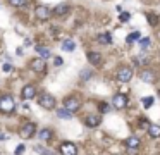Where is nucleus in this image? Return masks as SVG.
Wrapping results in <instances>:
<instances>
[{"mask_svg": "<svg viewBox=\"0 0 160 155\" xmlns=\"http://www.w3.org/2000/svg\"><path fill=\"white\" fill-rule=\"evenodd\" d=\"M5 138H7L5 134H0V140H5Z\"/></svg>", "mask_w": 160, "mask_h": 155, "instance_id": "35", "label": "nucleus"}, {"mask_svg": "<svg viewBox=\"0 0 160 155\" xmlns=\"http://www.w3.org/2000/svg\"><path fill=\"white\" fill-rule=\"evenodd\" d=\"M64 107H65V110H69L71 114H74V112H76L79 107H81V102H79L78 98L71 97V98H67V100L64 102Z\"/></svg>", "mask_w": 160, "mask_h": 155, "instance_id": "4", "label": "nucleus"}, {"mask_svg": "<svg viewBox=\"0 0 160 155\" xmlns=\"http://www.w3.org/2000/svg\"><path fill=\"white\" fill-rule=\"evenodd\" d=\"M136 62H143V64H146L148 59H146V57H139V59H136Z\"/></svg>", "mask_w": 160, "mask_h": 155, "instance_id": "33", "label": "nucleus"}, {"mask_svg": "<svg viewBox=\"0 0 160 155\" xmlns=\"http://www.w3.org/2000/svg\"><path fill=\"white\" fill-rule=\"evenodd\" d=\"M129 12H121V21L122 22H126V21H129Z\"/></svg>", "mask_w": 160, "mask_h": 155, "instance_id": "29", "label": "nucleus"}, {"mask_svg": "<svg viewBox=\"0 0 160 155\" xmlns=\"http://www.w3.org/2000/svg\"><path fill=\"white\" fill-rule=\"evenodd\" d=\"M74 48H76V43H74L72 40H65V42H62V50L74 52Z\"/></svg>", "mask_w": 160, "mask_h": 155, "instance_id": "18", "label": "nucleus"}, {"mask_svg": "<svg viewBox=\"0 0 160 155\" xmlns=\"http://www.w3.org/2000/svg\"><path fill=\"white\" fill-rule=\"evenodd\" d=\"M57 116L60 117V119H71L72 114H71L69 110H65V109H59V110H57Z\"/></svg>", "mask_w": 160, "mask_h": 155, "instance_id": "21", "label": "nucleus"}, {"mask_svg": "<svg viewBox=\"0 0 160 155\" xmlns=\"http://www.w3.org/2000/svg\"><path fill=\"white\" fill-rule=\"evenodd\" d=\"M148 45H150V38H141V40H139V47H141L143 50H145Z\"/></svg>", "mask_w": 160, "mask_h": 155, "instance_id": "26", "label": "nucleus"}, {"mask_svg": "<svg viewBox=\"0 0 160 155\" xmlns=\"http://www.w3.org/2000/svg\"><path fill=\"white\" fill-rule=\"evenodd\" d=\"M4 71H5V73L12 71V66H10V64H4Z\"/></svg>", "mask_w": 160, "mask_h": 155, "instance_id": "32", "label": "nucleus"}, {"mask_svg": "<svg viewBox=\"0 0 160 155\" xmlns=\"http://www.w3.org/2000/svg\"><path fill=\"white\" fill-rule=\"evenodd\" d=\"M62 62H64V60H62V57H55V59H53V64H55L57 67H60Z\"/></svg>", "mask_w": 160, "mask_h": 155, "instance_id": "30", "label": "nucleus"}, {"mask_svg": "<svg viewBox=\"0 0 160 155\" xmlns=\"http://www.w3.org/2000/svg\"><path fill=\"white\" fill-rule=\"evenodd\" d=\"M148 134H150L151 138H160V126L150 124L148 126Z\"/></svg>", "mask_w": 160, "mask_h": 155, "instance_id": "15", "label": "nucleus"}, {"mask_svg": "<svg viewBox=\"0 0 160 155\" xmlns=\"http://www.w3.org/2000/svg\"><path fill=\"white\" fill-rule=\"evenodd\" d=\"M100 121L102 119H100L98 116H88L86 121H84V124H86L88 128H96V126L100 124Z\"/></svg>", "mask_w": 160, "mask_h": 155, "instance_id": "12", "label": "nucleus"}, {"mask_svg": "<svg viewBox=\"0 0 160 155\" xmlns=\"http://www.w3.org/2000/svg\"><path fill=\"white\" fill-rule=\"evenodd\" d=\"M35 152H36V153H40V155H53V152H50V150H47V148H43L41 145H36V146H35Z\"/></svg>", "mask_w": 160, "mask_h": 155, "instance_id": "23", "label": "nucleus"}, {"mask_svg": "<svg viewBox=\"0 0 160 155\" xmlns=\"http://www.w3.org/2000/svg\"><path fill=\"white\" fill-rule=\"evenodd\" d=\"M24 45H28V47H29V45H31V40L26 38V40H24Z\"/></svg>", "mask_w": 160, "mask_h": 155, "instance_id": "34", "label": "nucleus"}, {"mask_svg": "<svg viewBox=\"0 0 160 155\" xmlns=\"http://www.w3.org/2000/svg\"><path fill=\"white\" fill-rule=\"evenodd\" d=\"M12 5H16V7H22V5L28 4V0H9Z\"/></svg>", "mask_w": 160, "mask_h": 155, "instance_id": "25", "label": "nucleus"}, {"mask_svg": "<svg viewBox=\"0 0 160 155\" xmlns=\"http://www.w3.org/2000/svg\"><path fill=\"white\" fill-rule=\"evenodd\" d=\"M53 12H55V16H64V14H67V12H69V5H65V4L57 5Z\"/></svg>", "mask_w": 160, "mask_h": 155, "instance_id": "17", "label": "nucleus"}, {"mask_svg": "<svg viewBox=\"0 0 160 155\" xmlns=\"http://www.w3.org/2000/svg\"><path fill=\"white\" fill-rule=\"evenodd\" d=\"M29 67L33 69L35 73H41V71H45V60L33 59V60H31V64H29Z\"/></svg>", "mask_w": 160, "mask_h": 155, "instance_id": "10", "label": "nucleus"}, {"mask_svg": "<svg viewBox=\"0 0 160 155\" xmlns=\"http://www.w3.org/2000/svg\"><path fill=\"white\" fill-rule=\"evenodd\" d=\"M139 78H141L145 83H153L155 81V74L151 73V71H143V73L139 74Z\"/></svg>", "mask_w": 160, "mask_h": 155, "instance_id": "14", "label": "nucleus"}, {"mask_svg": "<svg viewBox=\"0 0 160 155\" xmlns=\"http://www.w3.org/2000/svg\"><path fill=\"white\" fill-rule=\"evenodd\" d=\"M22 152H24V145H19L18 148H16V155H21Z\"/></svg>", "mask_w": 160, "mask_h": 155, "instance_id": "31", "label": "nucleus"}, {"mask_svg": "<svg viewBox=\"0 0 160 155\" xmlns=\"http://www.w3.org/2000/svg\"><path fill=\"white\" fill-rule=\"evenodd\" d=\"M100 110H102V112L105 114V112L110 110V105H108V103H100Z\"/></svg>", "mask_w": 160, "mask_h": 155, "instance_id": "27", "label": "nucleus"}, {"mask_svg": "<svg viewBox=\"0 0 160 155\" xmlns=\"http://www.w3.org/2000/svg\"><path fill=\"white\" fill-rule=\"evenodd\" d=\"M38 103L43 109H48V110H50V109L55 107V98H53L50 93H41V97L38 98Z\"/></svg>", "mask_w": 160, "mask_h": 155, "instance_id": "2", "label": "nucleus"}, {"mask_svg": "<svg viewBox=\"0 0 160 155\" xmlns=\"http://www.w3.org/2000/svg\"><path fill=\"white\" fill-rule=\"evenodd\" d=\"M112 105H114L115 109H124L126 105H127V97H126L124 93H117V95H114Z\"/></svg>", "mask_w": 160, "mask_h": 155, "instance_id": "5", "label": "nucleus"}, {"mask_svg": "<svg viewBox=\"0 0 160 155\" xmlns=\"http://www.w3.org/2000/svg\"><path fill=\"white\" fill-rule=\"evenodd\" d=\"M35 131H36V126L33 122H28L21 128V136L22 138H33L35 136Z\"/></svg>", "mask_w": 160, "mask_h": 155, "instance_id": "6", "label": "nucleus"}, {"mask_svg": "<svg viewBox=\"0 0 160 155\" xmlns=\"http://www.w3.org/2000/svg\"><path fill=\"white\" fill-rule=\"evenodd\" d=\"M35 97H36V88L33 85H26L22 88V98L31 100V98H35Z\"/></svg>", "mask_w": 160, "mask_h": 155, "instance_id": "9", "label": "nucleus"}, {"mask_svg": "<svg viewBox=\"0 0 160 155\" xmlns=\"http://www.w3.org/2000/svg\"><path fill=\"white\" fill-rule=\"evenodd\" d=\"M153 102H155L153 97H145V98L141 100V103H143V107H145V109H150L151 105H153Z\"/></svg>", "mask_w": 160, "mask_h": 155, "instance_id": "24", "label": "nucleus"}, {"mask_svg": "<svg viewBox=\"0 0 160 155\" xmlns=\"http://www.w3.org/2000/svg\"><path fill=\"white\" fill-rule=\"evenodd\" d=\"M60 153L62 155H78V148L74 143H62L60 145Z\"/></svg>", "mask_w": 160, "mask_h": 155, "instance_id": "7", "label": "nucleus"}, {"mask_svg": "<svg viewBox=\"0 0 160 155\" xmlns=\"http://www.w3.org/2000/svg\"><path fill=\"white\" fill-rule=\"evenodd\" d=\"M52 136H53V133L50 131V129H41V131L38 133V138H40V140H43V141L52 140Z\"/></svg>", "mask_w": 160, "mask_h": 155, "instance_id": "16", "label": "nucleus"}, {"mask_svg": "<svg viewBox=\"0 0 160 155\" xmlns=\"http://www.w3.org/2000/svg\"><path fill=\"white\" fill-rule=\"evenodd\" d=\"M96 40H98V43H102V45H108V43H112V36H110L108 33L100 34V36H98Z\"/></svg>", "mask_w": 160, "mask_h": 155, "instance_id": "19", "label": "nucleus"}, {"mask_svg": "<svg viewBox=\"0 0 160 155\" xmlns=\"http://www.w3.org/2000/svg\"><path fill=\"white\" fill-rule=\"evenodd\" d=\"M90 76H91L90 71H81V78L84 79V81H88V79H90Z\"/></svg>", "mask_w": 160, "mask_h": 155, "instance_id": "28", "label": "nucleus"}, {"mask_svg": "<svg viewBox=\"0 0 160 155\" xmlns=\"http://www.w3.org/2000/svg\"><path fill=\"white\" fill-rule=\"evenodd\" d=\"M36 52H38V55H40V59H41V60H47L48 57L52 55V52L48 50L47 47H36Z\"/></svg>", "mask_w": 160, "mask_h": 155, "instance_id": "13", "label": "nucleus"}, {"mask_svg": "<svg viewBox=\"0 0 160 155\" xmlns=\"http://www.w3.org/2000/svg\"><path fill=\"white\" fill-rule=\"evenodd\" d=\"M126 146H127V150L129 152H136V148L139 146V140L136 136H129L126 140Z\"/></svg>", "mask_w": 160, "mask_h": 155, "instance_id": "11", "label": "nucleus"}, {"mask_svg": "<svg viewBox=\"0 0 160 155\" xmlns=\"http://www.w3.org/2000/svg\"><path fill=\"white\" fill-rule=\"evenodd\" d=\"M16 109V102L10 95H4V97H0V112H4V114H10L14 112Z\"/></svg>", "mask_w": 160, "mask_h": 155, "instance_id": "1", "label": "nucleus"}, {"mask_svg": "<svg viewBox=\"0 0 160 155\" xmlns=\"http://www.w3.org/2000/svg\"><path fill=\"white\" fill-rule=\"evenodd\" d=\"M133 78V69L131 67H121L117 71V79L121 83H127Z\"/></svg>", "mask_w": 160, "mask_h": 155, "instance_id": "3", "label": "nucleus"}, {"mask_svg": "<svg viewBox=\"0 0 160 155\" xmlns=\"http://www.w3.org/2000/svg\"><path fill=\"white\" fill-rule=\"evenodd\" d=\"M88 60H90L91 64H100V60H102V57H100V54H95V52H90L88 54Z\"/></svg>", "mask_w": 160, "mask_h": 155, "instance_id": "20", "label": "nucleus"}, {"mask_svg": "<svg viewBox=\"0 0 160 155\" xmlns=\"http://www.w3.org/2000/svg\"><path fill=\"white\" fill-rule=\"evenodd\" d=\"M50 16H52V10L48 7H45V5H40L38 9H36V17L38 19H41V21H47V19H50Z\"/></svg>", "mask_w": 160, "mask_h": 155, "instance_id": "8", "label": "nucleus"}, {"mask_svg": "<svg viewBox=\"0 0 160 155\" xmlns=\"http://www.w3.org/2000/svg\"><path fill=\"white\" fill-rule=\"evenodd\" d=\"M141 40V34H139V31H133V33L127 36V43H133V42H139Z\"/></svg>", "mask_w": 160, "mask_h": 155, "instance_id": "22", "label": "nucleus"}]
</instances>
